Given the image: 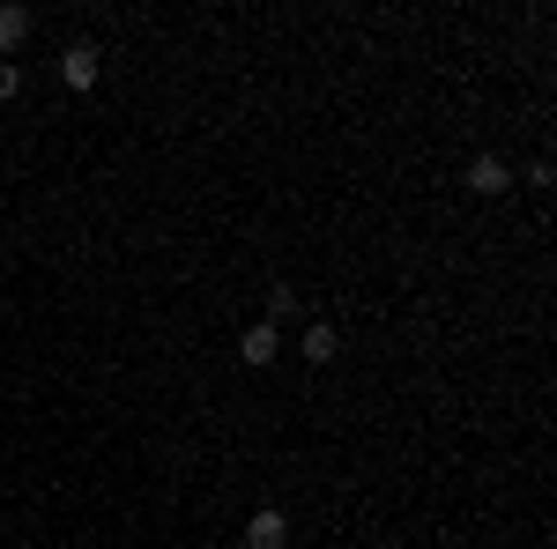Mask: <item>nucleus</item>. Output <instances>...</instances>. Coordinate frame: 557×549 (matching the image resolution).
Returning <instances> with one entry per match:
<instances>
[{
  "instance_id": "f257e3e1",
  "label": "nucleus",
  "mask_w": 557,
  "mask_h": 549,
  "mask_svg": "<svg viewBox=\"0 0 557 549\" xmlns=\"http://www.w3.org/2000/svg\"><path fill=\"white\" fill-rule=\"evenodd\" d=\"M246 549H290V520L275 506H260L253 520H246Z\"/></svg>"
},
{
  "instance_id": "f03ea898",
  "label": "nucleus",
  "mask_w": 557,
  "mask_h": 549,
  "mask_svg": "<svg viewBox=\"0 0 557 549\" xmlns=\"http://www.w3.org/2000/svg\"><path fill=\"white\" fill-rule=\"evenodd\" d=\"M469 186L498 201V194H513V164H506V157H475V164H469Z\"/></svg>"
},
{
  "instance_id": "7ed1b4c3",
  "label": "nucleus",
  "mask_w": 557,
  "mask_h": 549,
  "mask_svg": "<svg viewBox=\"0 0 557 549\" xmlns=\"http://www.w3.org/2000/svg\"><path fill=\"white\" fill-rule=\"evenodd\" d=\"M60 83L67 89H97V45H67V52H60Z\"/></svg>"
},
{
  "instance_id": "20e7f679",
  "label": "nucleus",
  "mask_w": 557,
  "mask_h": 549,
  "mask_svg": "<svg viewBox=\"0 0 557 549\" xmlns=\"http://www.w3.org/2000/svg\"><path fill=\"white\" fill-rule=\"evenodd\" d=\"M238 357H246V364H275V357H283V335H275V327L260 320V327H246V341H238Z\"/></svg>"
},
{
  "instance_id": "39448f33",
  "label": "nucleus",
  "mask_w": 557,
  "mask_h": 549,
  "mask_svg": "<svg viewBox=\"0 0 557 549\" xmlns=\"http://www.w3.org/2000/svg\"><path fill=\"white\" fill-rule=\"evenodd\" d=\"M23 38H30V8H15V0H8V8H0V52H15Z\"/></svg>"
},
{
  "instance_id": "423d86ee",
  "label": "nucleus",
  "mask_w": 557,
  "mask_h": 549,
  "mask_svg": "<svg viewBox=\"0 0 557 549\" xmlns=\"http://www.w3.org/2000/svg\"><path fill=\"white\" fill-rule=\"evenodd\" d=\"M305 364H335V327H327V320L305 327Z\"/></svg>"
},
{
  "instance_id": "0eeeda50",
  "label": "nucleus",
  "mask_w": 557,
  "mask_h": 549,
  "mask_svg": "<svg viewBox=\"0 0 557 549\" xmlns=\"http://www.w3.org/2000/svg\"><path fill=\"white\" fill-rule=\"evenodd\" d=\"M290 312H298V290H283V283H275V297H268V327H275V320H290Z\"/></svg>"
},
{
  "instance_id": "6e6552de",
  "label": "nucleus",
  "mask_w": 557,
  "mask_h": 549,
  "mask_svg": "<svg viewBox=\"0 0 557 549\" xmlns=\"http://www.w3.org/2000/svg\"><path fill=\"white\" fill-rule=\"evenodd\" d=\"M23 89V75H15V60H0V97H15Z\"/></svg>"
}]
</instances>
